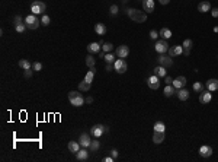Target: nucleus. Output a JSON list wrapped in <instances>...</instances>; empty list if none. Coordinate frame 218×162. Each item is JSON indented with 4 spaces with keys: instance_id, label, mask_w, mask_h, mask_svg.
<instances>
[{
    "instance_id": "1",
    "label": "nucleus",
    "mask_w": 218,
    "mask_h": 162,
    "mask_svg": "<svg viewBox=\"0 0 218 162\" xmlns=\"http://www.w3.org/2000/svg\"><path fill=\"white\" fill-rule=\"evenodd\" d=\"M127 15L133 19L134 22H137V23H138V22H146V20H147V13H146V12H141V10H138V9H133V7L127 9Z\"/></svg>"
},
{
    "instance_id": "2",
    "label": "nucleus",
    "mask_w": 218,
    "mask_h": 162,
    "mask_svg": "<svg viewBox=\"0 0 218 162\" xmlns=\"http://www.w3.org/2000/svg\"><path fill=\"white\" fill-rule=\"evenodd\" d=\"M68 101L73 107H82L84 104V96L79 93V90H71L68 92Z\"/></svg>"
},
{
    "instance_id": "3",
    "label": "nucleus",
    "mask_w": 218,
    "mask_h": 162,
    "mask_svg": "<svg viewBox=\"0 0 218 162\" xmlns=\"http://www.w3.org/2000/svg\"><path fill=\"white\" fill-rule=\"evenodd\" d=\"M45 9H47V4H45L44 1H41V0H34L32 4H31V12H32L34 15H41V13H44Z\"/></svg>"
},
{
    "instance_id": "4",
    "label": "nucleus",
    "mask_w": 218,
    "mask_h": 162,
    "mask_svg": "<svg viewBox=\"0 0 218 162\" xmlns=\"http://www.w3.org/2000/svg\"><path fill=\"white\" fill-rule=\"evenodd\" d=\"M25 23H26V28L28 29H36L41 23H39V19L36 18V15L31 13L28 16H25Z\"/></svg>"
},
{
    "instance_id": "5",
    "label": "nucleus",
    "mask_w": 218,
    "mask_h": 162,
    "mask_svg": "<svg viewBox=\"0 0 218 162\" xmlns=\"http://www.w3.org/2000/svg\"><path fill=\"white\" fill-rule=\"evenodd\" d=\"M154 48H156V51L159 54H164L169 51V44L166 39H163V38H160L157 42H156V45H154Z\"/></svg>"
},
{
    "instance_id": "6",
    "label": "nucleus",
    "mask_w": 218,
    "mask_h": 162,
    "mask_svg": "<svg viewBox=\"0 0 218 162\" xmlns=\"http://www.w3.org/2000/svg\"><path fill=\"white\" fill-rule=\"evenodd\" d=\"M157 61H159V64H160V66H164L166 69L170 67V66L173 64V58H172L170 55H164V54H159Z\"/></svg>"
},
{
    "instance_id": "7",
    "label": "nucleus",
    "mask_w": 218,
    "mask_h": 162,
    "mask_svg": "<svg viewBox=\"0 0 218 162\" xmlns=\"http://www.w3.org/2000/svg\"><path fill=\"white\" fill-rule=\"evenodd\" d=\"M114 67H115V72L119 73V74L125 73V72H127V69H128V66H127V63H125V60H124V58H117V61H115Z\"/></svg>"
},
{
    "instance_id": "8",
    "label": "nucleus",
    "mask_w": 218,
    "mask_h": 162,
    "mask_svg": "<svg viewBox=\"0 0 218 162\" xmlns=\"http://www.w3.org/2000/svg\"><path fill=\"white\" fill-rule=\"evenodd\" d=\"M147 85H148V88L153 89V90L159 89V88H160V77H159V76H156V74L150 76V77L147 79Z\"/></svg>"
},
{
    "instance_id": "9",
    "label": "nucleus",
    "mask_w": 218,
    "mask_h": 162,
    "mask_svg": "<svg viewBox=\"0 0 218 162\" xmlns=\"http://www.w3.org/2000/svg\"><path fill=\"white\" fill-rule=\"evenodd\" d=\"M103 133H105V126H102V124H95L90 128V134L93 137H96V139H99Z\"/></svg>"
},
{
    "instance_id": "10",
    "label": "nucleus",
    "mask_w": 218,
    "mask_h": 162,
    "mask_svg": "<svg viewBox=\"0 0 218 162\" xmlns=\"http://www.w3.org/2000/svg\"><path fill=\"white\" fill-rule=\"evenodd\" d=\"M115 54H117L118 58H125L130 54V47L128 45H119L117 50H115Z\"/></svg>"
},
{
    "instance_id": "11",
    "label": "nucleus",
    "mask_w": 218,
    "mask_h": 162,
    "mask_svg": "<svg viewBox=\"0 0 218 162\" xmlns=\"http://www.w3.org/2000/svg\"><path fill=\"white\" fill-rule=\"evenodd\" d=\"M211 99H212L211 90H208L205 88V90H202L201 95H199V102H201V104H208V102H211Z\"/></svg>"
},
{
    "instance_id": "12",
    "label": "nucleus",
    "mask_w": 218,
    "mask_h": 162,
    "mask_svg": "<svg viewBox=\"0 0 218 162\" xmlns=\"http://www.w3.org/2000/svg\"><path fill=\"white\" fill-rule=\"evenodd\" d=\"M79 143H80L82 147H89L90 143H92V140H90V134H89V133H82L80 137H79Z\"/></svg>"
},
{
    "instance_id": "13",
    "label": "nucleus",
    "mask_w": 218,
    "mask_h": 162,
    "mask_svg": "<svg viewBox=\"0 0 218 162\" xmlns=\"http://www.w3.org/2000/svg\"><path fill=\"white\" fill-rule=\"evenodd\" d=\"M143 1V10L146 12V13H151V12H154V0H141Z\"/></svg>"
},
{
    "instance_id": "14",
    "label": "nucleus",
    "mask_w": 218,
    "mask_h": 162,
    "mask_svg": "<svg viewBox=\"0 0 218 162\" xmlns=\"http://www.w3.org/2000/svg\"><path fill=\"white\" fill-rule=\"evenodd\" d=\"M176 89H180V88H185L186 85V77L185 76H177L176 79H173V83H172Z\"/></svg>"
},
{
    "instance_id": "15",
    "label": "nucleus",
    "mask_w": 218,
    "mask_h": 162,
    "mask_svg": "<svg viewBox=\"0 0 218 162\" xmlns=\"http://www.w3.org/2000/svg\"><path fill=\"white\" fill-rule=\"evenodd\" d=\"M199 155H201L202 158H209L212 155V147L211 146H206V144L201 146L199 147Z\"/></svg>"
},
{
    "instance_id": "16",
    "label": "nucleus",
    "mask_w": 218,
    "mask_h": 162,
    "mask_svg": "<svg viewBox=\"0 0 218 162\" xmlns=\"http://www.w3.org/2000/svg\"><path fill=\"white\" fill-rule=\"evenodd\" d=\"M182 53H183V47H182V45H173V47H169V54H170V57L180 55Z\"/></svg>"
},
{
    "instance_id": "17",
    "label": "nucleus",
    "mask_w": 218,
    "mask_h": 162,
    "mask_svg": "<svg viewBox=\"0 0 218 162\" xmlns=\"http://www.w3.org/2000/svg\"><path fill=\"white\" fill-rule=\"evenodd\" d=\"M198 10H199L201 13H206V12H209V10H211V3H209L208 0H204V1H201V3L198 4Z\"/></svg>"
},
{
    "instance_id": "18",
    "label": "nucleus",
    "mask_w": 218,
    "mask_h": 162,
    "mask_svg": "<svg viewBox=\"0 0 218 162\" xmlns=\"http://www.w3.org/2000/svg\"><path fill=\"white\" fill-rule=\"evenodd\" d=\"M87 158H89V150L83 147V149H80L77 153H76V159L77 161H87Z\"/></svg>"
},
{
    "instance_id": "19",
    "label": "nucleus",
    "mask_w": 218,
    "mask_h": 162,
    "mask_svg": "<svg viewBox=\"0 0 218 162\" xmlns=\"http://www.w3.org/2000/svg\"><path fill=\"white\" fill-rule=\"evenodd\" d=\"M205 88H206L208 90H211V92L218 90V79H209V80H206Z\"/></svg>"
},
{
    "instance_id": "20",
    "label": "nucleus",
    "mask_w": 218,
    "mask_h": 162,
    "mask_svg": "<svg viewBox=\"0 0 218 162\" xmlns=\"http://www.w3.org/2000/svg\"><path fill=\"white\" fill-rule=\"evenodd\" d=\"M87 51H89V54L99 53L101 51V42H90L87 45Z\"/></svg>"
},
{
    "instance_id": "21",
    "label": "nucleus",
    "mask_w": 218,
    "mask_h": 162,
    "mask_svg": "<svg viewBox=\"0 0 218 162\" xmlns=\"http://www.w3.org/2000/svg\"><path fill=\"white\" fill-rule=\"evenodd\" d=\"M164 140V131H154L153 133V142L157 144H160Z\"/></svg>"
},
{
    "instance_id": "22",
    "label": "nucleus",
    "mask_w": 218,
    "mask_h": 162,
    "mask_svg": "<svg viewBox=\"0 0 218 162\" xmlns=\"http://www.w3.org/2000/svg\"><path fill=\"white\" fill-rule=\"evenodd\" d=\"M17 64H19V67H20V69H23V70L32 69V63H31L29 60H26V58H20Z\"/></svg>"
},
{
    "instance_id": "23",
    "label": "nucleus",
    "mask_w": 218,
    "mask_h": 162,
    "mask_svg": "<svg viewBox=\"0 0 218 162\" xmlns=\"http://www.w3.org/2000/svg\"><path fill=\"white\" fill-rule=\"evenodd\" d=\"M177 98L180 99V101H186L188 98H189V90L185 89V88H180V89H177Z\"/></svg>"
},
{
    "instance_id": "24",
    "label": "nucleus",
    "mask_w": 218,
    "mask_h": 162,
    "mask_svg": "<svg viewBox=\"0 0 218 162\" xmlns=\"http://www.w3.org/2000/svg\"><path fill=\"white\" fill-rule=\"evenodd\" d=\"M68 150L73 152V153H77V152L80 150V143H79V142H74V140L68 142Z\"/></svg>"
},
{
    "instance_id": "25",
    "label": "nucleus",
    "mask_w": 218,
    "mask_h": 162,
    "mask_svg": "<svg viewBox=\"0 0 218 162\" xmlns=\"http://www.w3.org/2000/svg\"><path fill=\"white\" fill-rule=\"evenodd\" d=\"M166 73L167 72H166V67H164V66H160V64H159V66L154 69V74L159 76V77H166Z\"/></svg>"
},
{
    "instance_id": "26",
    "label": "nucleus",
    "mask_w": 218,
    "mask_h": 162,
    "mask_svg": "<svg viewBox=\"0 0 218 162\" xmlns=\"http://www.w3.org/2000/svg\"><path fill=\"white\" fill-rule=\"evenodd\" d=\"M90 86H92V83L86 82L84 79L82 82H79V90H80V92H87V90H90Z\"/></svg>"
},
{
    "instance_id": "27",
    "label": "nucleus",
    "mask_w": 218,
    "mask_h": 162,
    "mask_svg": "<svg viewBox=\"0 0 218 162\" xmlns=\"http://www.w3.org/2000/svg\"><path fill=\"white\" fill-rule=\"evenodd\" d=\"M95 32H96L98 35H105V34H106V26H105L103 23H96V25H95Z\"/></svg>"
},
{
    "instance_id": "28",
    "label": "nucleus",
    "mask_w": 218,
    "mask_h": 162,
    "mask_svg": "<svg viewBox=\"0 0 218 162\" xmlns=\"http://www.w3.org/2000/svg\"><path fill=\"white\" fill-rule=\"evenodd\" d=\"M159 34H160V38H163V39H169V38H172V31H170L169 28H162Z\"/></svg>"
},
{
    "instance_id": "29",
    "label": "nucleus",
    "mask_w": 218,
    "mask_h": 162,
    "mask_svg": "<svg viewBox=\"0 0 218 162\" xmlns=\"http://www.w3.org/2000/svg\"><path fill=\"white\" fill-rule=\"evenodd\" d=\"M115 55H117V54H114V53H106L103 60H105L106 63H109V64H115V61H117Z\"/></svg>"
},
{
    "instance_id": "30",
    "label": "nucleus",
    "mask_w": 218,
    "mask_h": 162,
    "mask_svg": "<svg viewBox=\"0 0 218 162\" xmlns=\"http://www.w3.org/2000/svg\"><path fill=\"white\" fill-rule=\"evenodd\" d=\"M176 93V88L173 86V85H166V88H164V95L170 98L172 95H175Z\"/></svg>"
},
{
    "instance_id": "31",
    "label": "nucleus",
    "mask_w": 218,
    "mask_h": 162,
    "mask_svg": "<svg viewBox=\"0 0 218 162\" xmlns=\"http://www.w3.org/2000/svg\"><path fill=\"white\" fill-rule=\"evenodd\" d=\"M112 50H114V45H112L111 42L102 44V51H105V53H112Z\"/></svg>"
},
{
    "instance_id": "32",
    "label": "nucleus",
    "mask_w": 218,
    "mask_h": 162,
    "mask_svg": "<svg viewBox=\"0 0 218 162\" xmlns=\"http://www.w3.org/2000/svg\"><path fill=\"white\" fill-rule=\"evenodd\" d=\"M86 64H87L89 67H93V66L96 64V60H95V57H93L92 54H89V55L86 57Z\"/></svg>"
},
{
    "instance_id": "33",
    "label": "nucleus",
    "mask_w": 218,
    "mask_h": 162,
    "mask_svg": "<svg viewBox=\"0 0 218 162\" xmlns=\"http://www.w3.org/2000/svg\"><path fill=\"white\" fill-rule=\"evenodd\" d=\"M90 152H96L99 147H101V143H99V140H92V143H90Z\"/></svg>"
},
{
    "instance_id": "34",
    "label": "nucleus",
    "mask_w": 218,
    "mask_h": 162,
    "mask_svg": "<svg viewBox=\"0 0 218 162\" xmlns=\"http://www.w3.org/2000/svg\"><path fill=\"white\" fill-rule=\"evenodd\" d=\"M164 130H166L164 123H162V121H157V123L154 124V131H164Z\"/></svg>"
},
{
    "instance_id": "35",
    "label": "nucleus",
    "mask_w": 218,
    "mask_h": 162,
    "mask_svg": "<svg viewBox=\"0 0 218 162\" xmlns=\"http://www.w3.org/2000/svg\"><path fill=\"white\" fill-rule=\"evenodd\" d=\"M193 90L201 93L202 90H205V85H202L201 82H195V83H193Z\"/></svg>"
},
{
    "instance_id": "36",
    "label": "nucleus",
    "mask_w": 218,
    "mask_h": 162,
    "mask_svg": "<svg viewBox=\"0 0 218 162\" xmlns=\"http://www.w3.org/2000/svg\"><path fill=\"white\" fill-rule=\"evenodd\" d=\"M93 77H95V72L93 70H89V72L86 73V76H84V80L89 82V83H92L93 82Z\"/></svg>"
},
{
    "instance_id": "37",
    "label": "nucleus",
    "mask_w": 218,
    "mask_h": 162,
    "mask_svg": "<svg viewBox=\"0 0 218 162\" xmlns=\"http://www.w3.org/2000/svg\"><path fill=\"white\" fill-rule=\"evenodd\" d=\"M183 48H186V50H190L192 47H193V41L190 39V38H188V39H185L183 41V45H182Z\"/></svg>"
},
{
    "instance_id": "38",
    "label": "nucleus",
    "mask_w": 218,
    "mask_h": 162,
    "mask_svg": "<svg viewBox=\"0 0 218 162\" xmlns=\"http://www.w3.org/2000/svg\"><path fill=\"white\" fill-rule=\"evenodd\" d=\"M25 29H26V23H19V25H15V31L19 32V34L25 32Z\"/></svg>"
},
{
    "instance_id": "39",
    "label": "nucleus",
    "mask_w": 218,
    "mask_h": 162,
    "mask_svg": "<svg viewBox=\"0 0 218 162\" xmlns=\"http://www.w3.org/2000/svg\"><path fill=\"white\" fill-rule=\"evenodd\" d=\"M32 70H34V72H41V70H42V63H41V61L32 63Z\"/></svg>"
},
{
    "instance_id": "40",
    "label": "nucleus",
    "mask_w": 218,
    "mask_h": 162,
    "mask_svg": "<svg viewBox=\"0 0 218 162\" xmlns=\"http://www.w3.org/2000/svg\"><path fill=\"white\" fill-rule=\"evenodd\" d=\"M50 22H51V18L48 16V15H44V16L41 18V23H42L44 26H48V25H50Z\"/></svg>"
},
{
    "instance_id": "41",
    "label": "nucleus",
    "mask_w": 218,
    "mask_h": 162,
    "mask_svg": "<svg viewBox=\"0 0 218 162\" xmlns=\"http://www.w3.org/2000/svg\"><path fill=\"white\" fill-rule=\"evenodd\" d=\"M159 36H160V34H159L156 29H151V31H150V38H151V39H157Z\"/></svg>"
},
{
    "instance_id": "42",
    "label": "nucleus",
    "mask_w": 218,
    "mask_h": 162,
    "mask_svg": "<svg viewBox=\"0 0 218 162\" xmlns=\"http://www.w3.org/2000/svg\"><path fill=\"white\" fill-rule=\"evenodd\" d=\"M22 22H23V18H22L20 15H16V16L13 18V23H15V25H19V23H22Z\"/></svg>"
},
{
    "instance_id": "43",
    "label": "nucleus",
    "mask_w": 218,
    "mask_h": 162,
    "mask_svg": "<svg viewBox=\"0 0 218 162\" xmlns=\"http://www.w3.org/2000/svg\"><path fill=\"white\" fill-rule=\"evenodd\" d=\"M109 12H111V15H114V16L118 15V6H117V4H112V6H111V9H109Z\"/></svg>"
},
{
    "instance_id": "44",
    "label": "nucleus",
    "mask_w": 218,
    "mask_h": 162,
    "mask_svg": "<svg viewBox=\"0 0 218 162\" xmlns=\"http://www.w3.org/2000/svg\"><path fill=\"white\" fill-rule=\"evenodd\" d=\"M115 67H114V64H109V63H106V67H105V70L106 72H112Z\"/></svg>"
},
{
    "instance_id": "45",
    "label": "nucleus",
    "mask_w": 218,
    "mask_h": 162,
    "mask_svg": "<svg viewBox=\"0 0 218 162\" xmlns=\"http://www.w3.org/2000/svg\"><path fill=\"white\" fill-rule=\"evenodd\" d=\"M32 72H34V70H31V69H28V70H25V77H26V79H29V77L32 76Z\"/></svg>"
},
{
    "instance_id": "46",
    "label": "nucleus",
    "mask_w": 218,
    "mask_h": 162,
    "mask_svg": "<svg viewBox=\"0 0 218 162\" xmlns=\"http://www.w3.org/2000/svg\"><path fill=\"white\" fill-rule=\"evenodd\" d=\"M111 156H112L114 159H117L118 158V150L117 149H112V150H111Z\"/></svg>"
},
{
    "instance_id": "47",
    "label": "nucleus",
    "mask_w": 218,
    "mask_h": 162,
    "mask_svg": "<svg viewBox=\"0 0 218 162\" xmlns=\"http://www.w3.org/2000/svg\"><path fill=\"white\" fill-rule=\"evenodd\" d=\"M93 102V98L92 96H86L84 98V104H92Z\"/></svg>"
},
{
    "instance_id": "48",
    "label": "nucleus",
    "mask_w": 218,
    "mask_h": 162,
    "mask_svg": "<svg viewBox=\"0 0 218 162\" xmlns=\"http://www.w3.org/2000/svg\"><path fill=\"white\" fill-rule=\"evenodd\" d=\"M211 13H212V16H214V18H218V7L212 9V10H211Z\"/></svg>"
},
{
    "instance_id": "49",
    "label": "nucleus",
    "mask_w": 218,
    "mask_h": 162,
    "mask_svg": "<svg viewBox=\"0 0 218 162\" xmlns=\"http://www.w3.org/2000/svg\"><path fill=\"white\" fill-rule=\"evenodd\" d=\"M164 79H166V80H164V82H166V85H172V83H173V80H172V77H169V76H166Z\"/></svg>"
},
{
    "instance_id": "50",
    "label": "nucleus",
    "mask_w": 218,
    "mask_h": 162,
    "mask_svg": "<svg viewBox=\"0 0 218 162\" xmlns=\"http://www.w3.org/2000/svg\"><path fill=\"white\" fill-rule=\"evenodd\" d=\"M103 161L105 162H112V161H115V159H114L112 156H106V158H103Z\"/></svg>"
},
{
    "instance_id": "51",
    "label": "nucleus",
    "mask_w": 218,
    "mask_h": 162,
    "mask_svg": "<svg viewBox=\"0 0 218 162\" xmlns=\"http://www.w3.org/2000/svg\"><path fill=\"white\" fill-rule=\"evenodd\" d=\"M159 1H160V4H169L170 0H159Z\"/></svg>"
},
{
    "instance_id": "52",
    "label": "nucleus",
    "mask_w": 218,
    "mask_h": 162,
    "mask_svg": "<svg viewBox=\"0 0 218 162\" xmlns=\"http://www.w3.org/2000/svg\"><path fill=\"white\" fill-rule=\"evenodd\" d=\"M183 54H185V55H189V54H190V50H186V48H183Z\"/></svg>"
},
{
    "instance_id": "53",
    "label": "nucleus",
    "mask_w": 218,
    "mask_h": 162,
    "mask_svg": "<svg viewBox=\"0 0 218 162\" xmlns=\"http://www.w3.org/2000/svg\"><path fill=\"white\" fill-rule=\"evenodd\" d=\"M214 32H217V34H218V26H215V28H214Z\"/></svg>"
},
{
    "instance_id": "54",
    "label": "nucleus",
    "mask_w": 218,
    "mask_h": 162,
    "mask_svg": "<svg viewBox=\"0 0 218 162\" xmlns=\"http://www.w3.org/2000/svg\"><path fill=\"white\" fill-rule=\"evenodd\" d=\"M122 1H124V3H127V1H128V0H122Z\"/></svg>"
}]
</instances>
